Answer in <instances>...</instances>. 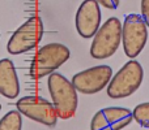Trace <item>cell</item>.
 I'll list each match as a JSON object with an SVG mask.
<instances>
[{"label":"cell","instance_id":"obj_1","mask_svg":"<svg viewBox=\"0 0 149 130\" xmlns=\"http://www.w3.org/2000/svg\"><path fill=\"white\" fill-rule=\"evenodd\" d=\"M49 92L51 95L52 104L58 113V117L63 120L73 117L77 109V90L72 82L60 73H51L47 81Z\"/></svg>","mask_w":149,"mask_h":130},{"label":"cell","instance_id":"obj_2","mask_svg":"<svg viewBox=\"0 0 149 130\" xmlns=\"http://www.w3.org/2000/svg\"><path fill=\"white\" fill-rule=\"evenodd\" d=\"M144 78V70L139 61L131 59L111 77L107 95L111 99H123L137 91Z\"/></svg>","mask_w":149,"mask_h":130},{"label":"cell","instance_id":"obj_3","mask_svg":"<svg viewBox=\"0 0 149 130\" xmlns=\"http://www.w3.org/2000/svg\"><path fill=\"white\" fill-rule=\"evenodd\" d=\"M71 51L63 43H49L38 50L30 63V76L33 78H43L68 61Z\"/></svg>","mask_w":149,"mask_h":130},{"label":"cell","instance_id":"obj_4","mask_svg":"<svg viewBox=\"0 0 149 130\" xmlns=\"http://www.w3.org/2000/svg\"><path fill=\"white\" fill-rule=\"evenodd\" d=\"M122 43V22L118 17H110L100 26L93 36L90 46V56L95 60L111 57Z\"/></svg>","mask_w":149,"mask_h":130},{"label":"cell","instance_id":"obj_5","mask_svg":"<svg viewBox=\"0 0 149 130\" xmlns=\"http://www.w3.org/2000/svg\"><path fill=\"white\" fill-rule=\"evenodd\" d=\"M45 26L39 17H29L9 38L7 51L10 55H21L31 51L43 38Z\"/></svg>","mask_w":149,"mask_h":130},{"label":"cell","instance_id":"obj_6","mask_svg":"<svg viewBox=\"0 0 149 130\" xmlns=\"http://www.w3.org/2000/svg\"><path fill=\"white\" fill-rule=\"evenodd\" d=\"M148 42V26L141 14H127L122 23V44L127 57L135 59L144 50Z\"/></svg>","mask_w":149,"mask_h":130},{"label":"cell","instance_id":"obj_7","mask_svg":"<svg viewBox=\"0 0 149 130\" xmlns=\"http://www.w3.org/2000/svg\"><path fill=\"white\" fill-rule=\"evenodd\" d=\"M16 107L21 115L50 128L56 125L59 118L54 104L42 96H36V95L24 96L17 100Z\"/></svg>","mask_w":149,"mask_h":130},{"label":"cell","instance_id":"obj_8","mask_svg":"<svg viewBox=\"0 0 149 130\" xmlns=\"http://www.w3.org/2000/svg\"><path fill=\"white\" fill-rule=\"evenodd\" d=\"M113 77V69L109 65H97L79 72L72 77V85L79 92L93 95L102 91Z\"/></svg>","mask_w":149,"mask_h":130},{"label":"cell","instance_id":"obj_9","mask_svg":"<svg viewBox=\"0 0 149 130\" xmlns=\"http://www.w3.org/2000/svg\"><path fill=\"white\" fill-rule=\"evenodd\" d=\"M134 121L132 111L123 107L100 109L90 121V130H123Z\"/></svg>","mask_w":149,"mask_h":130},{"label":"cell","instance_id":"obj_10","mask_svg":"<svg viewBox=\"0 0 149 130\" xmlns=\"http://www.w3.org/2000/svg\"><path fill=\"white\" fill-rule=\"evenodd\" d=\"M74 25L81 38H93L101 26L100 4L95 0H84L74 16Z\"/></svg>","mask_w":149,"mask_h":130},{"label":"cell","instance_id":"obj_11","mask_svg":"<svg viewBox=\"0 0 149 130\" xmlns=\"http://www.w3.org/2000/svg\"><path fill=\"white\" fill-rule=\"evenodd\" d=\"M0 94L8 99H15L20 94L17 72L10 59L0 60Z\"/></svg>","mask_w":149,"mask_h":130},{"label":"cell","instance_id":"obj_12","mask_svg":"<svg viewBox=\"0 0 149 130\" xmlns=\"http://www.w3.org/2000/svg\"><path fill=\"white\" fill-rule=\"evenodd\" d=\"M0 130H22V118L18 111H9L0 120Z\"/></svg>","mask_w":149,"mask_h":130},{"label":"cell","instance_id":"obj_13","mask_svg":"<svg viewBox=\"0 0 149 130\" xmlns=\"http://www.w3.org/2000/svg\"><path fill=\"white\" fill-rule=\"evenodd\" d=\"M134 120L143 128L149 129V102L137 104L132 111Z\"/></svg>","mask_w":149,"mask_h":130},{"label":"cell","instance_id":"obj_14","mask_svg":"<svg viewBox=\"0 0 149 130\" xmlns=\"http://www.w3.org/2000/svg\"><path fill=\"white\" fill-rule=\"evenodd\" d=\"M141 17L149 28V0H141Z\"/></svg>","mask_w":149,"mask_h":130},{"label":"cell","instance_id":"obj_15","mask_svg":"<svg viewBox=\"0 0 149 130\" xmlns=\"http://www.w3.org/2000/svg\"><path fill=\"white\" fill-rule=\"evenodd\" d=\"M100 5L105 7L106 9H116L119 7V0H95Z\"/></svg>","mask_w":149,"mask_h":130}]
</instances>
